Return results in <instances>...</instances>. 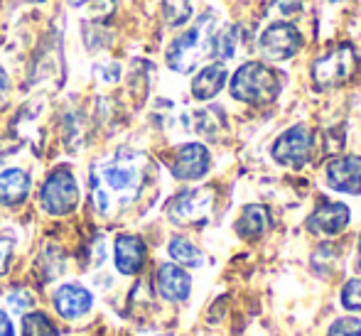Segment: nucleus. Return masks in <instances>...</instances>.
Returning <instances> with one entry per match:
<instances>
[{
	"mask_svg": "<svg viewBox=\"0 0 361 336\" xmlns=\"http://www.w3.org/2000/svg\"><path fill=\"white\" fill-rule=\"evenodd\" d=\"M145 180V160L135 152H118L114 160L96 167L91 175V194L101 213H114L138 199Z\"/></svg>",
	"mask_w": 361,
	"mask_h": 336,
	"instance_id": "1",
	"label": "nucleus"
},
{
	"mask_svg": "<svg viewBox=\"0 0 361 336\" xmlns=\"http://www.w3.org/2000/svg\"><path fill=\"white\" fill-rule=\"evenodd\" d=\"M212 39H214V15L207 13L200 18L195 27L182 32L180 37L172 39L167 49V64L177 74H192L197 64L212 54Z\"/></svg>",
	"mask_w": 361,
	"mask_h": 336,
	"instance_id": "2",
	"label": "nucleus"
},
{
	"mask_svg": "<svg viewBox=\"0 0 361 336\" xmlns=\"http://www.w3.org/2000/svg\"><path fill=\"white\" fill-rule=\"evenodd\" d=\"M278 94H281V76L261 62L241 64L231 79V96L243 104L266 106Z\"/></svg>",
	"mask_w": 361,
	"mask_h": 336,
	"instance_id": "3",
	"label": "nucleus"
},
{
	"mask_svg": "<svg viewBox=\"0 0 361 336\" xmlns=\"http://www.w3.org/2000/svg\"><path fill=\"white\" fill-rule=\"evenodd\" d=\"M357 67L359 59L352 44H339L312 64V79L319 89H332V86H342L344 81L352 79Z\"/></svg>",
	"mask_w": 361,
	"mask_h": 336,
	"instance_id": "4",
	"label": "nucleus"
},
{
	"mask_svg": "<svg viewBox=\"0 0 361 336\" xmlns=\"http://www.w3.org/2000/svg\"><path fill=\"white\" fill-rule=\"evenodd\" d=\"M39 204L52 216H67V213L74 211L76 204H79V185H76V177L67 167L54 170L44 180L42 192H39Z\"/></svg>",
	"mask_w": 361,
	"mask_h": 336,
	"instance_id": "5",
	"label": "nucleus"
},
{
	"mask_svg": "<svg viewBox=\"0 0 361 336\" xmlns=\"http://www.w3.org/2000/svg\"><path fill=\"white\" fill-rule=\"evenodd\" d=\"M302 47V37L290 23H273L258 37V52L271 62H286Z\"/></svg>",
	"mask_w": 361,
	"mask_h": 336,
	"instance_id": "6",
	"label": "nucleus"
},
{
	"mask_svg": "<svg viewBox=\"0 0 361 336\" xmlns=\"http://www.w3.org/2000/svg\"><path fill=\"white\" fill-rule=\"evenodd\" d=\"M214 206V194L212 189H190L177 194L175 199L167 204V216L172 218L180 226H197V223H204L207 216L212 213Z\"/></svg>",
	"mask_w": 361,
	"mask_h": 336,
	"instance_id": "7",
	"label": "nucleus"
},
{
	"mask_svg": "<svg viewBox=\"0 0 361 336\" xmlns=\"http://www.w3.org/2000/svg\"><path fill=\"white\" fill-rule=\"evenodd\" d=\"M273 160L286 167H302L312 155V130L307 125H293L273 142Z\"/></svg>",
	"mask_w": 361,
	"mask_h": 336,
	"instance_id": "8",
	"label": "nucleus"
},
{
	"mask_svg": "<svg viewBox=\"0 0 361 336\" xmlns=\"http://www.w3.org/2000/svg\"><path fill=\"white\" fill-rule=\"evenodd\" d=\"M327 185L344 194H361V157L359 155H342L334 157L324 167Z\"/></svg>",
	"mask_w": 361,
	"mask_h": 336,
	"instance_id": "9",
	"label": "nucleus"
},
{
	"mask_svg": "<svg viewBox=\"0 0 361 336\" xmlns=\"http://www.w3.org/2000/svg\"><path fill=\"white\" fill-rule=\"evenodd\" d=\"M209 172V150L200 142H187L180 150L175 152V160H172V175L177 180H202V177Z\"/></svg>",
	"mask_w": 361,
	"mask_h": 336,
	"instance_id": "10",
	"label": "nucleus"
},
{
	"mask_svg": "<svg viewBox=\"0 0 361 336\" xmlns=\"http://www.w3.org/2000/svg\"><path fill=\"white\" fill-rule=\"evenodd\" d=\"M349 223V206L344 204H322L319 209H314L307 218V228L312 233H322V236H337L347 228Z\"/></svg>",
	"mask_w": 361,
	"mask_h": 336,
	"instance_id": "11",
	"label": "nucleus"
},
{
	"mask_svg": "<svg viewBox=\"0 0 361 336\" xmlns=\"http://www.w3.org/2000/svg\"><path fill=\"white\" fill-rule=\"evenodd\" d=\"M116 256V268L121 275H135L143 270L145 263V243L143 238L133 236V233H123V236L116 238L114 246Z\"/></svg>",
	"mask_w": 361,
	"mask_h": 336,
	"instance_id": "12",
	"label": "nucleus"
},
{
	"mask_svg": "<svg viewBox=\"0 0 361 336\" xmlns=\"http://www.w3.org/2000/svg\"><path fill=\"white\" fill-rule=\"evenodd\" d=\"M192 290V280L187 275V270H182L180 266H165L157 268V292L167 299V302H185L190 297Z\"/></svg>",
	"mask_w": 361,
	"mask_h": 336,
	"instance_id": "13",
	"label": "nucleus"
},
{
	"mask_svg": "<svg viewBox=\"0 0 361 336\" xmlns=\"http://www.w3.org/2000/svg\"><path fill=\"white\" fill-rule=\"evenodd\" d=\"M91 304H94V297H91V292L86 287H81V285H62V287L54 292V307H57V312L62 314L64 319H76L81 317V314H86L91 309Z\"/></svg>",
	"mask_w": 361,
	"mask_h": 336,
	"instance_id": "14",
	"label": "nucleus"
},
{
	"mask_svg": "<svg viewBox=\"0 0 361 336\" xmlns=\"http://www.w3.org/2000/svg\"><path fill=\"white\" fill-rule=\"evenodd\" d=\"M30 187H32V182L25 170L13 167V170L0 172V206H20L27 199Z\"/></svg>",
	"mask_w": 361,
	"mask_h": 336,
	"instance_id": "15",
	"label": "nucleus"
},
{
	"mask_svg": "<svg viewBox=\"0 0 361 336\" xmlns=\"http://www.w3.org/2000/svg\"><path fill=\"white\" fill-rule=\"evenodd\" d=\"M226 79H228L226 64H224V62L207 64V67L202 69L200 74L195 76V79H192V96H195L197 101H209V99H214L219 91L224 89Z\"/></svg>",
	"mask_w": 361,
	"mask_h": 336,
	"instance_id": "16",
	"label": "nucleus"
},
{
	"mask_svg": "<svg viewBox=\"0 0 361 336\" xmlns=\"http://www.w3.org/2000/svg\"><path fill=\"white\" fill-rule=\"evenodd\" d=\"M268 223H271L268 209L261 206V204H251V206L243 209L241 216H238L236 231H238V236H241V238L253 241V238H258V236H263V233H266Z\"/></svg>",
	"mask_w": 361,
	"mask_h": 336,
	"instance_id": "17",
	"label": "nucleus"
},
{
	"mask_svg": "<svg viewBox=\"0 0 361 336\" xmlns=\"http://www.w3.org/2000/svg\"><path fill=\"white\" fill-rule=\"evenodd\" d=\"M167 253H170L172 261H177L180 266H187V268L202 266V253H200V248H197L192 241H187V238H182V236L172 238L170 246H167Z\"/></svg>",
	"mask_w": 361,
	"mask_h": 336,
	"instance_id": "18",
	"label": "nucleus"
},
{
	"mask_svg": "<svg viewBox=\"0 0 361 336\" xmlns=\"http://www.w3.org/2000/svg\"><path fill=\"white\" fill-rule=\"evenodd\" d=\"M23 336H59V329L44 312H27L23 317Z\"/></svg>",
	"mask_w": 361,
	"mask_h": 336,
	"instance_id": "19",
	"label": "nucleus"
},
{
	"mask_svg": "<svg viewBox=\"0 0 361 336\" xmlns=\"http://www.w3.org/2000/svg\"><path fill=\"white\" fill-rule=\"evenodd\" d=\"M190 13H192L190 0H165V20H167V25H172V27L187 23Z\"/></svg>",
	"mask_w": 361,
	"mask_h": 336,
	"instance_id": "20",
	"label": "nucleus"
},
{
	"mask_svg": "<svg viewBox=\"0 0 361 336\" xmlns=\"http://www.w3.org/2000/svg\"><path fill=\"white\" fill-rule=\"evenodd\" d=\"M342 304L352 312H361V280H349L342 290Z\"/></svg>",
	"mask_w": 361,
	"mask_h": 336,
	"instance_id": "21",
	"label": "nucleus"
},
{
	"mask_svg": "<svg viewBox=\"0 0 361 336\" xmlns=\"http://www.w3.org/2000/svg\"><path fill=\"white\" fill-rule=\"evenodd\" d=\"M327 336H361V322L357 317H344L329 327Z\"/></svg>",
	"mask_w": 361,
	"mask_h": 336,
	"instance_id": "22",
	"label": "nucleus"
},
{
	"mask_svg": "<svg viewBox=\"0 0 361 336\" xmlns=\"http://www.w3.org/2000/svg\"><path fill=\"white\" fill-rule=\"evenodd\" d=\"M8 304L15 309V312H27L30 307L35 304V299H32V294L27 292V290H15V292H10L8 294Z\"/></svg>",
	"mask_w": 361,
	"mask_h": 336,
	"instance_id": "23",
	"label": "nucleus"
},
{
	"mask_svg": "<svg viewBox=\"0 0 361 336\" xmlns=\"http://www.w3.org/2000/svg\"><path fill=\"white\" fill-rule=\"evenodd\" d=\"M10 256H13V241H10V238H0V275L8 268Z\"/></svg>",
	"mask_w": 361,
	"mask_h": 336,
	"instance_id": "24",
	"label": "nucleus"
},
{
	"mask_svg": "<svg viewBox=\"0 0 361 336\" xmlns=\"http://www.w3.org/2000/svg\"><path fill=\"white\" fill-rule=\"evenodd\" d=\"M0 336H15L13 324H10L8 314H5L3 309H0Z\"/></svg>",
	"mask_w": 361,
	"mask_h": 336,
	"instance_id": "25",
	"label": "nucleus"
},
{
	"mask_svg": "<svg viewBox=\"0 0 361 336\" xmlns=\"http://www.w3.org/2000/svg\"><path fill=\"white\" fill-rule=\"evenodd\" d=\"M10 91V79H8V71L0 67V99H5Z\"/></svg>",
	"mask_w": 361,
	"mask_h": 336,
	"instance_id": "26",
	"label": "nucleus"
},
{
	"mask_svg": "<svg viewBox=\"0 0 361 336\" xmlns=\"http://www.w3.org/2000/svg\"><path fill=\"white\" fill-rule=\"evenodd\" d=\"M72 8H84V5H89V3H94V0H67Z\"/></svg>",
	"mask_w": 361,
	"mask_h": 336,
	"instance_id": "27",
	"label": "nucleus"
},
{
	"mask_svg": "<svg viewBox=\"0 0 361 336\" xmlns=\"http://www.w3.org/2000/svg\"><path fill=\"white\" fill-rule=\"evenodd\" d=\"M357 268H359V273H361V236H359V266Z\"/></svg>",
	"mask_w": 361,
	"mask_h": 336,
	"instance_id": "28",
	"label": "nucleus"
},
{
	"mask_svg": "<svg viewBox=\"0 0 361 336\" xmlns=\"http://www.w3.org/2000/svg\"><path fill=\"white\" fill-rule=\"evenodd\" d=\"M35 3H42V0H35Z\"/></svg>",
	"mask_w": 361,
	"mask_h": 336,
	"instance_id": "29",
	"label": "nucleus"
}]
</instances>
